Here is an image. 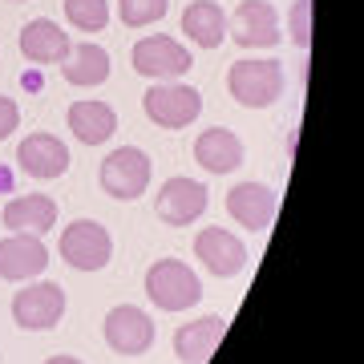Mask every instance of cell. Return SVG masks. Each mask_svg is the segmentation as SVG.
Here are the masks:
<instances>
[{
	"label": "cell",
	"instance_id": "6da1fadb",
	"mask_svg": "<svg viewBox=\"0 0 364 364\" xmlns=\"http://www.w3.org/2000/svg\"><path fill=\"white\" fill-rule=\"evenodd\" d=\"M146 296L162 312H186L203 299V284L182 259H158L146 272Z\"/></svg>",
	"mask_w": 364,
	"mask_h": 364
},
{
	"label": "cell",
	"instance_id": "7a4b0ae2",
	"mask_svg": "<svg viewBox=\"0 0 364 364\" xmlns=\"http://www.w3.org/2000/svg\"><path fill=\"white\" fill-rule=\"evenodd\" d=\"M227 90L247 109H267L284 93V65L279 61H235L227 73Z\"/></svg>",
	"mask_w": 364,
	"mask_h": 364
},
{
	"label": "cell",
	"instance_id": "3957f363",
	"mask_svg": "<svg viewBox=\"0 0 364 364\" xmlns=\"http://www.w3.org/2000/svg\"><path fill=\"white\" fill-rule=\"evenodd\" d=\"M142 109L162 130H182L203 114V97H198V90L182 85V81H154L142 97Z\"/></svg>",
	"mask_w": 364,
	"mask_h": 364
},
{
	"label": "cell",
	"instance_id": "277c9868",
	"mask_svg": "<svg viewBox=\"0 0 364 364\" xmlns=\"http://www.w3.org/2000/svg\"><path fill=\"white\" fill-rule=\"evenodd\" d=\"M109 255H114V239H109V231H105L102 223L77 219L61 231V259L69 267H77V272H102L105 263H109Z\"/></svg>",
	"mask_w": 364,
	"mask_h": 364
},
{
	"label": "cell",
	"instance_id": "5b68a950",
	"mask_svg": "<svg viewBox=\"0 0 364 364\" xmlns=\"http://www.w3.org/2000/svg\"><path fill=\"white\" fill-rule=\"evenodd\" d=\"M150 186V158L138 146H122L102 162V191L117 203H130V198L146 195Z\"/></svg>",
	"mask_w": 364,
	"mask_h": 364
},
{
	"label": "cell",
	"instance_id": "8992f818",
	"mask_svg": "<svg viewBox=\"0 0 364 364\" xmlns=\"http://www.w3.org/2000/svg\"><path fill=\"white\" fill-rule=\"evenodd\" d=\"M65 316V291L57 284H28L13 296V320L25 332H49Z\"/></svg>",
	"mask_w": 364,
	"mask_h": 364
},
{
	"label": "cell",
	"instance_id": "52a82bcc",
	"mask_svg": "<svg viewBox=\"0 0 364 364\" xmlns=\"http://www.w3.org/2000/svg\"><path fill=\"white\" fill-rule=\"evenodd\" d=\"M195 65L186 45L174 37H142L134 45V69L150 81H178L186 69Z\"/></svg>",
	"mask_w": 364,
	"mask_h": 364
},
{
	"label": "cell",
	"instance_id": "ba28073f",
	"mask_svg": "<svg viewBox=\"0 0 364 364\" xmlns=\"http://www.w3.org/2000/svg\"><path fill=\"white\" fill-rule=\"evenodd\" d=\"M105 344L117 352V356H142V352L154 348V320L134 308V304H122L105 316Z\"/></svg>",
	"mask_w": 364,
	"mask_h": 364
},
{
	"label": "cell",
	"instance_id": "9c48e42d",
	"mask_svg": "<svg viewBox=\"0 0 364 364\" xmlns=\"http://www.w3.org/2000/svg\"><path fill=\"white\" fill-rule=\"evenodd\" d=\"M45 267H49V247L41 243V235L13 231L9 239H0V279L25 284L37 279Z\"/></svg>",
	"mask_w": 364,
	"mask_h": 364
},
{
	"label": "cell",
	"instance_id": "30bf717a",
	"mask_svg": "<svg viewBox=\"0 0 364 364\" xmlns=\"http://www.w3.org/2000/svg\"><path fill=\"white\" fill-rule=\"evenodd\" d=\"M195 259H203V267L210 275L231 279V275H239L247 267V247L231 231H223V227H203L195 235Z\"/></svg>",
	"mask_w": 364,
	"mask_h": 364
},
{
	"label": "cell",
	"instance_id": "8fae6325",
	"mask_svg": "<svg viewBox=\"0 0 364 364\" xmlns=\"http://www.w3.org/2000/svg\"><path fill=\"white\" fill-rule=\"evenodd\" d=\"M231 37L243 45V49H272L279 45V13L267 0H243L231 16Z\"/></svg>",
	"mask_w": 364,
	"mask_h": 364
},
{
	"label": "cell",
	"instance_id": "7c38bea8",
	"mask_svg": "<svg viewBox=\"0 0 364 364\" xmlns=\"http://www.w3.org/2000/svg\"><path fill=\"white\" fill-rule=\"evenodd\" d=\"M154 210L166 227H186L207 210V186L195 178H166L154 198Z\"/></svg>",
	"mask_w": 364,
	"mask_h": 364
},
{
	"label": "cell",
	"instance_id": "4fadbf2b",
	"mask_svg": "<svg viewBox=\"0 0 364 364\" xmlns=\"http://www.w3.org/2000/svg\"><path fill=\"white\" fill-rule=\"evenodd\" d=\"M275 207H279V198H275L272 186H263V182H239L231 195H227V210H231V219L239 227H247V231H267L275 219Z\"/></svg>",
	"mask_w": 364,
	"mask_h": 364
},
{
	"label": "cell",
	"instance_id": "5bb4252c",
	"mask_svg": "<svg viewBox=\"0 0 364 364\" xmlns=\"http://www.w3.org/2000/svg\"><path fill=\"white\" fill-rule=\"evenodd\" d=\"M16 162L25 170L28 178H61L69 170V150L61 138H53V134H28L21 150H16Z\"/></svg>",
	"mask_w": 364,
	"mask_h": 364
},
{
	"label": "cell",
	"instance_id": "9a60e30c",
	"mask_svg": "<svg viewBox=\"0 0 364 364\" xmlns=\"http://www.w3.org/2000/svg\"><path fill=\"white\" fill-rule=\"evenodd\" d=\"M69 49H73L69 33H61L57 21H45V16L28 21L25 33H21V53H25L33 65H61L69 57Z\"/></svg>",
	"mask_w": 364,
	"mask_h": 364
},
{
	"label": "cell",
	"instance_id": "2e32d148",
	"mask_svg": "<svg viewBox=\"0 0 364 364\" xmlns=\"http://www.w3.org/2000/svg\"><path fill=\"white\" fill-rule=\"evenodd\" d=\"M223 332H227V320L223 316H203L195 324H182L174 332V356L182 364H207L210 352L219 348Z\"/></svg>",
	"mask_w": 364,
	"mask_h": 364
},
{
	"label": "cell",
	"instance_id": "e0dca14e",
	"mask_svg": "<svg viewBox=\"0 0 364 364\" xmlns=\"http://www.w3.org/2000/svg\"><path fill=\"white\" fill-rule=\"evenodd\" d=\"M195 162L207 170V174H231V170L243 162V142H239L231 130H223V126H210V130L198 134V142H195Z\"/></svg>",
	"mask_w": 364,
	"mask_h": 364
},
{
	"label": "cell",
	"instance_id": "ac0fdd59",
	"mask_svg": "<svg viewBox=\"0 0 364 364\" xmlns=\"http://www.w3.org/2000/svg\"><path fill=\"white\" fill-rule=\"evenodd\" d=\"M69 130L73 138L85 146H102L114 138L117 130V114L105 102H73L69 105Z\"/></svg>",
	"mask_w": 364,
	"mask_h": 364
},
{
	"label": "cell",
	"instance_id": "d6986e66",
	"mask_svg": "<svg viewBox=\"0 0 364 364\" xmlns=\"http://www.w3.org/2000/svg\"><path fill=\"white\" fill-rule=\"evenodd\" d=\"M182 33L195 41L198 49H219L223 41H227V13L215 0H195L182 13Z\"/></svg>",
	"mask_w": 364,
	"mask_h": 364
},
{
	"label": "cell",
	"instance_id": "ffe728a7",
	"mask_svg": "<svg viewBox=\"0 0 364 364\" xmlns=\"http://www.w3.org/2000/svg\"><path fill=\"white\" fill-rule=\"evenodd\" d=\"M57 223V203L49 195H21L4 207V227L25 235H45Z\"/></svg>",
	"mask_w": 364,
	"mask_h": 364
},
{
	"label": "cell",
	"instance_id": "44dd1931",
	"mask_svg": "<svg viewBox=\"0 0 364 364\" xmlns=\"http://www.w3.org/2000/svg\"><path fill=\"white\" fill-rule=\"evenodd\" d=\"M61 77H65L69 85H102V81L109 77V53H105L102 45H93V41L73 45L69 57L61 61Z\"/></svg>",
	"mask_w": 364,
	"mask_h": 364
},
{
	"label": "cell",
	"instance_id": "7402d4cb",
	"mask_svg": "<svg viewBox=\"0 0 364 364\" xmlns=\"http://www.w3.org/2000/svg\"><path fill=\"white\" fill-rule=\"evenodd\" d=\"M65 16L81 33H102L109 25V0H65Z\"/></svg>",
	"mask_w": 364,
	"mask_h": 364
},
{
	"label": "cell",
	"instance_id": "603a6c76",
	"mask_svg": "<svg viewBox=\"0 0 364 364\" xmlns=\"http://www.w3.org/2000/svg\"><path fill=\"white\" fill-rule=\"evenodd\" d=\"M117 16H122V25L146 28L166 16V0H117Z\"/></svg>",
	"mask_w": 364,
	"mask_h": 364
},
{
	"label": "cell",
	"instance_id": "cb8c5ba5",
	"mask_svg": "<svg viewBox=\"0 0 364 364\" xmlns=\"http://www.w3.org/2000/svg\"><path fill=\"white\" fill-rule=\"evenodd\" d=\"M312 0H296L291 9H287V28H291V41H296L299 49H308V41H312Z\"/></svg>",
	"mask_w": 364,
	"mask_h": 364
},
{
	"label": "cell",
	"instance_id": "d4e9b609",
	"mask_svg": "<svg viewBox=\"0 0 364 364\" xmlns=\"http://www.w3.org/2000/svg\"><path fill=\"white\" fill-rule=\"evenodd\" d=\"M16 122H21V109H16L13 97H0V142L16 130Z\"/></svg>",
	"mask_w": 364,
	"mask_h": 364
},
{
	"label": "cell",
	"instance_id": "484cf974",
	"mask_svg": "<svg viewBox=\"0 0 364 364\" xmlns=\"http://www.w3.org/2000/svg\"><path fill=\"white\" fill-rule=\"evenodd\" d=\"M45 364H81V360H77V356H49Z\"/></svg>",
	"mask_w": 364,
	"mask_h": 364
}]
</instances>
